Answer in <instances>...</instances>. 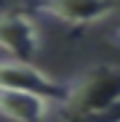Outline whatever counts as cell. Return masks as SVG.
<instances>
[{
  "mask_svg": "<svg viewBox=\"0 0 120 122\" xmlns=\"http://www.w3.org/2000/svg\"><path fill=\"white\" fill-rule=\"evenodd\" d=\"M51 109L53 101L43 96L0 88V117L8 122H46Z\"/></svg>",
  "mask_w": 120,
  "mask_h": 122,
  "instance_id": "5",
  "label": "cell"
},
{
  "mask_svg": "<svg viewBox=\"0 0 120 122\" xmlns=\"http://www.w3.org/2000/svg\"><path fill=\"white\" fill-rule=\"evenodd\" d=\"M112 37H115V43H117V45H120V27H117V29H115V35H112Z\"/></svg>",
  "mask_w": 120,
  "mask_h": 122,
  "instance_id": "7",
  "label": "cell"
},
{
  "mask_svg": "<svg viewBox=\"0 0 120 122\" xmlns=\"http://www.w3.org/2000/svg\"><path fill=\"white\" fill-rule=\"evenodd\" d=\"M40 27L24 11L0 13V51L16 61H32L40 53Z\"/></svg>",
  "mask_w": 120,
  "mask_h": 122,
  "instance_id": "3",
  "label": "cell"
},
{
  "mask_svg": "<svg viewBox=\"0 0 120 122\" xmlns=\"http://www.w3.org/2000/svg\"><path fill=\"white\" fill-rule=\"evenodd\" d=\"M120 101V66L102 64L67 82V98L59 104L62 122H88Z\"/></svg>",
  "mask_w": 120,
  "mask_h": 122,
  "instance_id": "1",
  "label": "cell"
},
{
  "mask_svg": "<svg viewBox=\"0 0 120 122\" xmlns=\"http://www.w3.org/2000/svg\"><path fill=\"white\" fill-rule=\"evenodd\" d=\"M0 88L43 96L53 101V106H59L67 98V82L48 77L32 61H16V58H0Z\"/></svg>",
  "mask_w": 120,
  "mask_h": 122,
  "instance_id": "2",
  "label": "cell"
},
{
  "mask_svg": "<svg viewBox=\"0 0 120 122\" xmlns=\"http://www.w3.org/2000/svg\"><path fill=\"white\" fill-rule=\"evenodd\" d=\"M88 122H120V101H117L115 106H109L104 114H99V117H93Z\"/></svg>",
  "mask_w": 120,
  "mask_h": 122,
  "instance_id": "6",
  "label": "cell"
},
{
  "mask_svg": "<svg viewBox=\"0 0 120 122\" xmlns=\"http://www.w3.org/2000/svg\"><path fill=\"white\" fill-rule=\"evenodd\" d=\"M29 8L69 27H91L112 16L117 3L115 0H29Z\"/></svg>",
  "mask_w": 120,
  "mask_h": 122,
  "instance_id": "4",
  "label": "cell"
}]
</instances>
